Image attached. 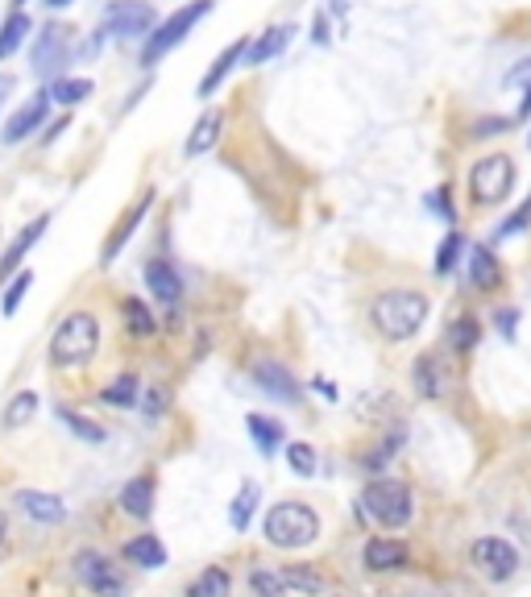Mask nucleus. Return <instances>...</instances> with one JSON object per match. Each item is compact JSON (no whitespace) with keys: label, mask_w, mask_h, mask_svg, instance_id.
Wrapping results in <instances>:
<instances>
[{"label":"nucleus","mask_w":531,"mask_h":597,"mask_svg":"<svg viewBox=\"0 0 531 597\" xmlns=\"http://www.w3.org/2000/svg\"><path fill=\"white\" fill-rule=\"evenodd\" d=\"M9 92H13V79H9V75H0V104L9 100Z\"/></svg>","instance_id":"de8ad7c7"},{"label":"nucleus","mask_w":531,"mask_h":597,"mask_svg":"<svg viewBox=\"0 0 531 597\" xmlns=\"http://www.w3.org/2000/svg\"><path fill=\"white\" fill-rule=\"evenodd\" d=\"M287 465L299 477H312L316 473V448L312 444H287Z\"/></svg>","instance_id":"4c0bfd02"},{"label":"nucleus","mask_w":531,"mask_h":597,"mask_svg":"<svg viewBox=\"0 0 531 597\" xmlns=\"http://www.w3.org/2000/svg\"><path fill=\"white\" fill-rule=\"evenodd\" d=\"M25 34H30V17H25V13H13V17L5 21V30H0V59L17 54V46L25 42Z\"/></svg>","instance_id":"c9c22d12"},{"label":"nucleus","mask_w":531,"mask_h":597,"mask_svg":"<svg viewBox=\"0 0 531 597\" xmlns=\"http://www.w3.org/2000/svg\"><path fill=\"white\" fill-rule=\"evenodd\" d=\"M469 560H473V568H478L482 577H490V581H511V577L519 573V552L507 544V539H498V535L473 539Z\"/></svg>","instance_id":"6e6552de"},{"label":"nucleus","mask_w":531,"mask_h":597,"mask_svg":"<svg viewBox=\"0 0 531 597\" xmlns=\"http://www.w3.org/2000/svg\"><path fill=\"white\" fill-rule=\"evenodd\" d=\"M258 498H262V490L254 486V481H245V486L237 490V498H233V506H229L233 531H249V523H254V515H258Z\"/></svg>","instance_id":"a878e982"},{"label":"nucleus","mask_w":531,"mask_h":597,"mask_svg":"<svg viewBox=\"0 0 531 597\" xmlns=\"http://www.w3.org/2000/svg\"><path fill=\"white\" fill-rule=\"evenodd\" d=\"M494 324H498V332H502V336H515V328H519V311H511V307H502L498 316H494Z\"/></svg>","instance_id":"c03bdc74"},{"label":"nucleus","mask_w":531,"mask_h":597,"mask_svg":"<svg viewBox=\"0 0 531 597\" xmlns=\"http://www.w3.org/2000/svg\"><path fill=\"white\" fill-rule=\"evenodd\" d=\"M507 83H519V88H531V59H523L511 75H507Z\"/></svg>","instance_id":"a18cd8bd"},{"label":"nucleus","mask_w":531,"mask_h":597,"mask_svg":"<svg viewBox=\"0 0 531 597\" xmlns=\"http://www.w3.org/2000/svg\"><path fill=\"white\" fill-rule=\"evenodd\" d=\"M59 423H67L71 428V436H79V440H88V444H104L108 436H104V428L100 423H92V419H83V415H75L71 407H59Z\"/></svg>","instance_id":"f704fd0d"},{"label":"nucleus","mask_w":531,"mask_h":597,"mask_svg":"<svg viewBox=\"0 0 531 597\" xmlns=\"http://www.w3.org/2000/svg\"><path fill=\"white\" fill-rule=\"evenodd\" d=\"M411 560V548L403 544V539H370L366 544V568L370 573H399V568H407Z\"/></svg>","instance_id":"4468645a"},{"label":"nucleus","mask_w":531,"mask_h":597,"mask_svg":"<svg viewBox=\"0 0 531 597\" xmlns=\"http://www.w3.org/2000/svg\"><path fill=\"white\" fill-rule=\"evenodd\" d=\"M482 340V324L473 320V316H457L453 324H449V349H457V353H473V345Z\"/></svg>","instance_id":"7c9ffc66"},{"label":"nucleus","mask_w":531,"mask_h":597,"mask_svg":"<svg viewBox=\"0 0 531 597\" xmlns=\"http://www.w3.org/2000/svg\"><path fill=\"white\" fill-rule=\"evenodd\" d=\"M519 117H531V88H527V100H523V108H519Z\"/></svg>","instance_id":"8fccbe9b"},{"label":"nucleus","mask_w":531,"mask_h":597,"mask_svg":"<svg viewBox=\"0 0 531 597\" xmlns=\"http://www.w3.org/2000/svg\"><path fill=\"white\" fill-rule=\"evenodd\" d=\"M262 531H266V544L283 548V552H299L320 539V515L307 502H278L266 510Z\"/></svg>","instance_id":"f03ea898"},{"label":"nucleus","mask_w":531,"mask_h":597,"mask_svg":"<svg viewBox=\"0 0 531 597\" xmlns=\"http://www.w3.org/2000/svg\"><path fill=\"white\" fill-rule=\"evenodd\" d=\"M30 63H34L38 79H50V83L63 79V67L71 63V30L67 25H46V30L38 34V42H34Z\"/></svg>","instance_id":"0eeeda50"},{"label":"nucleus","mask_w":531,"mask_h":597,"mask_svg":"<svg viewBox=\"0 0 531 597\" xmlns=\"http://www.w3.org/2000/svg\"><path fill=\"white\" fill-rule=\"evenodd\" d=\"M469 282L478 287L482 295H494L502 287V262L494 258V253L486 245H478L469 253Z\"/></svg>","instance_id":"f3484780"},{"label":"nucleus","mask_w":531,"mask_h":597,"mask_svg":"<svg viewBox=\"0 0 531 597\" xmlns=\"http://www.w3.org/2000/svg\"><path fill=\"white\" fill-rule=\"evenodd\" d=\"M527 146H531V137H527Z\"/></svg>","instance_id":"603ef678"},{"label":"nucleus","mask_w":531,"mask_h":597,"mask_svg":"<svg viewBox=\"0 0 531 597\" xmlns=\"http://www.w3.org/2000/svg\"><path fill=\"white\" fill-rule=\"evenodd\" d=\"M5 531H9V515L0 510V544H5Z\"/></svg>","instance_id":"09e8293b"},{"label":"nucleus","mask_w":531,"mask_h":597,"mask_svg":"<svg viewBox=\"0 0 531 597\" xmlns=\"http://www.w3.org/2000/svg\"><path fill=\"white\" fill-rule=\"evenodd\" d=\"M208 9H212V0H191L187 9H179V13H171V17H166L162 25H154V34H150V42H146L142 63H146V67H154L166 50H171V46H179V42H183V38L195 30V21H200V17H208Z\"/></svg>","instance_id":"423d86ee"},{"label":"nucleus","mask_w":531,"mask_h":597,"mask_svg":"<svg viewBox=\"0 0 531 597\" xmlns=\"http://www.w3.org/2000/svg\"><path fill=\"white\" fill-rule=\"evenodd\" d=\"M432 208L444 216V220H449L453 224V191L449 187H440V191H432Z\"/></svg>","instance_id":"37998d69"},{"label":"nucleus","mask_w":531,"mask_h":597,"mask_svg":"<svg viewBox=\"0 0 531 597\" xmlns=\"http://www.w3.org/2000/svg\"><path fill=\"white\" fill-rule=\"evenodd\" d=\"M100 349V320L92 311H71V316L54 328L50 336V361L59 369H75V365H88Z\"/></svg>","instance_id":"7ed1b4c3"},{"label":"nucleus","mask_w":531,"mask_h":597,"mask_svg":"<svg viewBox=\"0 0 531 597\" xmlns=\"http://www.w3.org/2000/svg\"><path fill=\"white\" fill-rule=\"evenodd\" d=\"M30 291V274H17V282L5 291V303H0V311H5V316H17V307H21V295Z\"/></svg>","instance_id":"ea45409f"},{"label":"nucleus","mask_w":531,"mask_h":597,"mask_svg":"<svg viewBox=\"0 0 531 597\" xmlns=\"http://www.w3.org/2000/svg\"><path fill=\"white\" fill-rule=\"evenodd\" d=\"M411 382H415V390L424 394V398H440V365H436V357L428 353V357H419L415 365H411Z\"/></svg>","instance_id":"c756f323"},{"label":"nucleus","mask_w":531,"mask_h":597,"mask_svg":"<svg viewBox=\"0 0 531 597\" xmlns=\"http://www.w3.org/2000/svg\"><path fill=\"white\" fill-rule=\"evenodd\" d=\"M515 179H519L515 162L507 154H490L482 162H473V170H469V199L478 208L482 204H502V199L511 195Z\"/></svg>","instance_id":"39448f33"},{"label":"nucleus","mask_w":531,"mask_h":597,"mask_svg":"<svg viewBox=\"0 0 531 597\" xmlns=\"http://www.w3.org/2000/svg\"><path fill=\"white\" fill-rule=\"evenodd\" d=\"M428 295L424 291H382L374 303H370V324L378 336H386L390 345L399 340H411L428 320Z\"/></svg>","instance_id":"f257e3e1"},{"label":"nucleus","mask_w":531,"mask_h":597,"mask_svg":"<svg viewBox=\"0 0 531 597\" xmlns=\"http://www.w3.org/2000/svg\"><path fill=\"white\" fill-rule=\"evenodd\" d=\"M150 204H154V191H146L142 199H137V204L125 212V220L117 224V229H113V237H108L104 241V249H100V266H113L117 262V253L129 245V237L137 233V224H142L146 220V212H150Z\"/></svg>","instance_id":"f8f14e48"},{"label":"nucleus","mask_w":531,"mask_h":597,"mask_svg":"<svg viewBox=\"0 0 531 597\" xmlns=\"http://www.w3.org/2000/svg\"><path fill=\"white\" fill-rule=\"evenodd\" d=\"M125 328H129V336L133 340H146V336H154L158 332V320H154V311L142 303V299H125Z\"/></svg>","instance_id":"cd10ccee"},{"label":"nucleus","mask_w":531,"mask_h":597,"mask_svg":"<svg viewBox=\"0 0 531 597\" xmlns=\"http://www.w3.org/2000/svg\"><path fill=\"white\" fill-rule=\"evenodd\" d=\"M142 398H146V403H142L146 419H158V415L166 411V390H162V386H150V390H146Z\"/></svg>","instance_id":"a19ab883"},{"label":"nucleus","mask_w":531,"mask_h":597,"mask_svg":"<svg viewBox=\"0 0 531 597\" xmlns=\"http://www.w3.org/2000/svg\"><path fill=\"white\" fill-rule=\"evenodd\" d=\"M46 5H50V9H63V5H71V0H46Z\"/></svg>","instance_id":"3c124183"},{"label":"nucleus","mask_w":531,"mask_h":597,"mask_svg":"<svg viewBox=\"0 0 531 597\" xmlns=\"http://www.w3.org/2000/svg\"><path fill=\"white\" fill-rule=\"evenodd\" d=\"M361 510L378 523V527H407L411 523V490L395 477H378L361 494Z\"/></svg>","instance_id":"20e7f679"},{"label":"nucleus","mask_w":531,"mask_h":597,"mask_svg":"<svg viewBox=\"0 0 531 597\" xmlns=\"http://www.w3.org/2000/svg\"><path fill=\"white\" fill-rule=\"evenodd\" d=\"M312 38H316L320 46L328 42V25H324V17H316V25H312Z\"/></svg>","instance_id":"49530a36"},{"label":"nucleus","mask_w":531,"mask_h":597,"mask_svg":"<svg viewBox=\"0 0 531 597\" xmlns=\"http://www.w3.org/2000/svg\"><path fill=\"white\" fill-rule=\"evenodd\" d=\"M254 382L266 390V394H274V398H283V403H303V386H299V378L291 374V369L283 365V361H270V357H262V361H254Z\"/></svg>","instance_id":"9b49d317"},{"label":"nucleus","mask_w":531,"mask_h":597,"mask_svg":"<svg viewBox=\"0 0 531 597\" xmlns=\"http://www.w3.org/2000/svg\"><path fill=\"white\" fill-rule=\"evenodd\" d=\"M241 54H249V42H245V38H241V42H233V46H229V50L220 54V59H216V63L208 67V75L200 79V96H204V100H208V96H212V92L220 88V83H225V75L233 71V63L241 59Z\"/></svg>","instance_id":"b1692460"},{"label":"nucleus","mask_w":531,"mask_h":597,"mask_svg":"<svg viewBox=\"0 0 531 597\" xmlns=\"http://www.w3.org/2000/svg\"><path fill=\"white\" fill-rule=\"evenodd\" d=\"M461 249H465V237L449 229V237H444L440 249H436V274H440V278H449V274L461 266Z\"/></svg>","instance_id":"72a5a7b5"},{"label":"nucleus","mask_w":531,"mask_h":597,"mask_svg":"<svg viewBox=\"0 0 531 597\" xmlns=\"http://www.w3.org/2000/svg\"><path fill=\"white\" fill-rule=\"evenodd\" d=\"M75 577L88 585L96 597H121L125 593V581L117 577V564L108 556H100V552H92V548H83L75 556Z\"/></svg>","instance_id":"9d476101"},{"label":"nucleus","mask_w":531,"mask_h":597,"mask_svg":"<svg viewBox=\"0 0 531 597\" xmlns=\"http://www.w3.org/2000/svg\"><path fill=\"white\" fill-rule=\"evenodd\" d=\"M121 556L129 560V564H137V568H162L166 564V548H162V539L158 535H133L129 544L121 548Z\"/></svg>","instance_id":"aec40b11"},{"label":"nucleus","mask_w":531,"mask_h":597,"mask_svg":"<svg viewBox=\"0 0 531 597\" xmlns=\"http://www.w3.org/2000/svg\"><path fill=\"white\" fill-rule=\"evenodd\" d=\"M88 96H92V79H54L50 83L54 104H83Z\"/></svg>","instance_id":"473e14b6"},{"label":"nucleus","mask_w":531,"mask_h":597,"mask_svg":"<svg viewBox=\"0 0 531 597\" xmlns=\"http://www.w3.org/2000/svg\"><path fill=\"white\" fill-rule=\"evenodd\" d=\"M137 398H142V394H137V378L133 374H121L117 382H108L104 390H100V403H108V407H133L137 403Z\"/></svg>","instance_id":"2f4dec72"},{"label":"nucleus","mask_w":531,"mask_h":597,"mask_svg":"<svg viewBox=\"0 0 531 597\" xmlns=\"http://www.w3.org/2000/svg\"><path fill=\"white\" fill-rule=\"evenodd\" d=\"M291 38H295V25H274V30H266V34H262L254 46H249V54H245V59L254 63V67H258V63H270L274 54H283V50L291 46Z\"/></svg>","instance_id":"4be33fe9"},{"label":"nucleus","mask_w":531,"mask_h":597,"mask_svg":"<svg viewBox=\"0 0 531 597\" xmlns=\"http://www.w3.org/2000/svg\"><path fill=\"white\" fill-rule=\"evenodd\" d=\"M46 108H50V92H38L34 100H25L13 117H9V125H5V133H0V141L5 146H17V141H25L38 125H42V117H46Z\"/></svg>","instance_id":"ddd939ff"},{"label":"nucleus","mask_w":531,"mask_h":597,"mask_svg":"<svg viewBox=\"0 0 531 597\" xmlns=\"http://www.w3.org/2000/svg\"><path fill=\"white\" fill-rule=\"evenodd\" d=\"M46 224H50V216H38L34 224H25V229H21V237L9 245V253H5V258H0V282L17 274V266L25 262V253H30V249L38 245V237L46 233Z\"/></svg>","instance_id":"6ab92c4d"},{"label":"nucleus","mask_w":531,"mask_h":597,"mask_svg":"<svg viewBox=\"0 0 531 597\" xmlns=\"http://www.w3.org/2000/svg\"><path fill=\"white\" fill-rule=\"evenodd\" d=\"M38 415V394L34 390H21V394H13L9 398V407H5V415H0V428L5 432H17V428H25Z\"/></svg>","instance_id":"393cba45"},{"label":"nucleus","mask_w":531,"mask_h":597,"mask_svg":"<svg viewBox=\"0 0 531 597\" xmlns=\"http://www.w3.org/2000/svg\"><path fill=\"white\" fill-rule=\"evenodd\" d=\"M249 589H254V597H295L283 585V577L270 573V568H254V573H249Z\"/></svg>","instance_id":"e433bc0d"},{"label":"nucleus","mask_w":531,"mask_h":597,"mask_svg":"<svg viewBox=\"0 0 531 597\" xmlns=\"http://www.w3.org/2000/svg\"><path fill=\"white\" fill-rule=\"evenodd\" d=\"M502 129H511V121H507V117H486V121L473 125V137H498Z\"/></svg>","instance_id":"79ce46f5"},{"label":"nucleus","mask_w":531,"mask_h":597,"mask_svg":"<svg viewBox=\"0 0 531 597\" xmlns=\"http://www.w3.org/2000/svg\"><path fill=\"white\" fill-rule=\"evenodd\" d=\"M278 577H283V585H287L295 597H307V593H320V589H324V577L312 573V568H303V564L278 568Z\"/></svg>","instance_id":"c85d7f7f"},{"label":"nucleus","mask_w":531,"mask_h":597,"mask_svg":"<svg viewBox=\"0 0 531 597\" xmlns=\"http://www.w3.org/2000/svg\"><path fill=\"white\" fill-rule=\"evenodd\" d=\"M17 506H21L34 523H42V527H54V523H63V519H67L63 498L42 494V490H21V494H17Z\"/></svg>","instance_id":"dca6fc26"},{"label":"nucleus","mask_w":531,"mask_h":597,"mask_svg":"<svg viewBox=\"0 0 531 597\" xmlns=\"http://www.w3.org/2000/svg\"><path fill=\"white\" fill-rule=\"evenodd\" d=\"M229 593H233V577L225 568H204V573L187 585V597H229Z\"/></svg>","instance_id":"bb28decb"},{"label":"nucleus","mask_w":531,"mask_h":597,"mask_svg":"<svg viewBox=\"0 0 531 597\" xmlns=\"http://www.w3.org/2000/svg\"><path fill=\"white\" fill-rule=\"evenodd\" d=\"M220 125H225V117L220 112H204L200 121H195V129H191V137H187V158H200V154H208L212 146H216V137H220Z\"/></svg>","instance_id":"5701e85b"},{"label":"nucleus","mask_w":531,"mask_h":597,"mask_svg":"<svg viewBox=\"0 0 531 597\" xmlns=\"http://www.w3.org/2000/svg\"><path fill=\"white\" fill-rule=\"evenodd\" d=\"M104 34H113V38L154 34V5H146V0H113L104 9Z\"/></svg>","instance_id":"1a4fd4ad"},{"label":"nucleus","mask_w":531,"mask_h":597,"mask_svg":"<svg viewBox=\"0 0 531 597\" xmlns=\"http://www.w3.org/2000/svg\"><path fill=\"white\" fill-rule=\"evenodd\" d=\"M527 224H531V195L523 199V208H519L515 216H507V220L498 224V237H515V233H523V229H527Z\"/></svg>","instance_id":"58836bf2"},{"label":"nucleus","mask_w":531,"mask_h":597,"mask_svg":"<svg viewBox=\"0 0 531 597\" xmlns=\"http://www.w3.org/2000/svg\"><path fill=\"white\" fill-rule=\"evenodd\" d=\"M146 287H150V295H154L158 303H166V307H175V303L183 299V278L175 274L171 262H162V258L146 262Z\"/></svg>","instance_id":"2eb2a0df"},{"label":"nucleus","mask_w":531,"mask_h":597,"mask_svg":"<svg viewBox=\"0 0 531 597\" xmlns=\"http://www.w3.org/2000/svg\"><path fill=\"white\" fill-rule=\"evenodd\" d=\"M245 432L258 444L262 457H274V452L283 448V423H274L270 415H245Z\"/></svg>","instance_id":"412c9836"},{"label":"nucleus","mask_w":531,"mask_h":597,"mask_svg":"<svg viewBox=\"0 0 531 597\" xmlns=\"http://www.w3.org/2000/svg\"><path fill=\"white\" fill-rule=\"evenodd\" d=\"M121 510L133 519H150L154 515V477H129L121 486Z\"/></svg>","instance_id":"a211bd4d"}]
</instances>
